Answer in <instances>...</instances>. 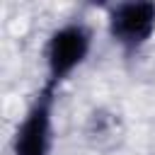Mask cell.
<instances>
[{"label":"cell","instance_id":"1","mask_svg":"<svg viewBox=\"0 0 155 155\" xmlns=\"http://www.w3.org/2000/svg\"><path fill=\"white\" fill-rule=\"evenodd\" d=\"M94 46L92 27L82 19H68L53 27L44 41L41 61H44V85L61 90L75 73L82 70Z\"/></svg>","mask_w":155,"mask_h":155},{"label":"cell","instance_id":"2","mask_svg":"<svg viewBox=\"0 0 155 155\" xmlns=\"http://www.w3.org/2000/svg\"><path fill=\"white\" fill-rule=\"evenodd\" d=\"M56 102L58 90L41 82V87L29 99L24 114L19 116L12 138L10 150L12 155H51L53 150V133H56Z\"/></svg>","mask_w":155,"mask_h":155},{"label":"cell","instance_id":"3","mask_svg":"<svg viewBox=\"0 0 155 155\" xmlns=\"http://www.w3.org/2000/svg\"><path fill=\"white\" fill-rule=\"evenodd\" d=\"M107 36L124 56H138L155 36V2H114L104 15Z\"/></svg>","mask_w":155,"mask_h":155}]
</instances>
